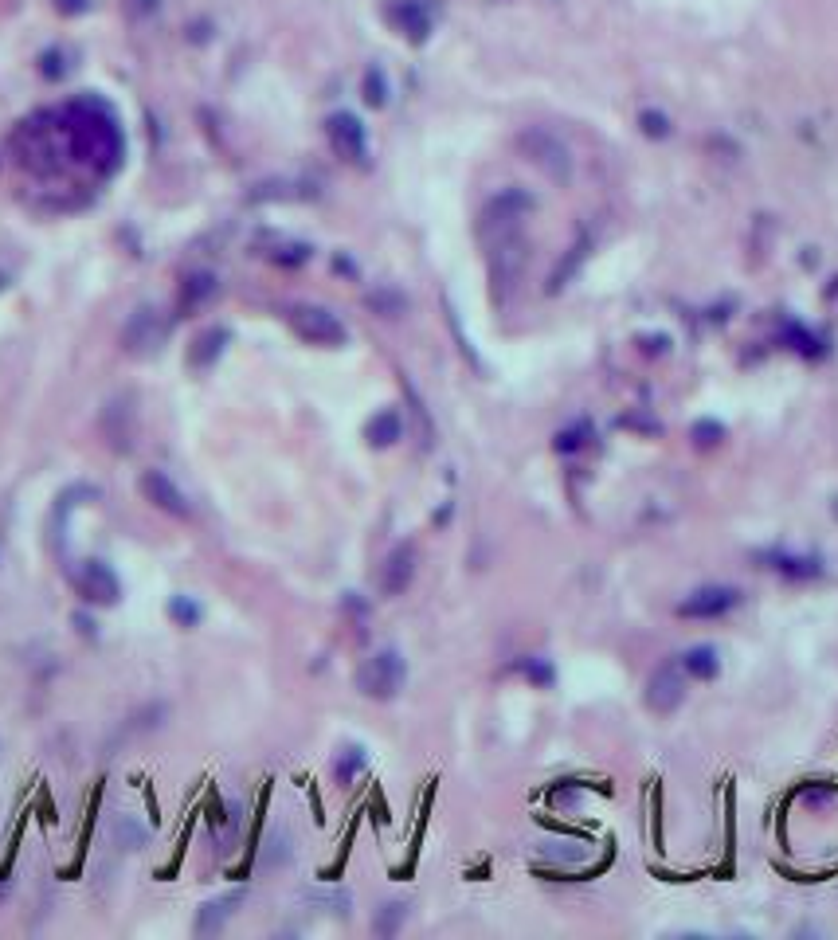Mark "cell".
<instances>
[{
    "label": "cell",
    "instance_id": "cell-1",
    "mask_svg": "<svg viewBox=\"0 0 838 940\" xmlns=\"http://www.w3.org/2000/svg\"><path fill=\"white\" fill-rule=\"evenodd\" d=\"M517 149L553 185H568L572 181V149H568V141L560 138V134L545 130V126H529V130L517 134Z\"/></svg>",
    "mask_w": 838,
    "mask_h": 940
},
{
    "label": "cell",
    "instance_id": "cell-2",
    "mask_svg": "<svg viewBox=\"0 0 838 940\" xmlns=\"http://www.w3.org/2000/svg\"><path fill=\"white\" fill-rule=\"evenodd\" d=\"M482 243H486L490 282H494V290H498V294L506 298L513 286H517V279H521V271H525V259H529V243H525L521 228H513V232L486 235Z\"/></svg>",
    "mask_w": 838,
    "mask_h": 940
},
{
    "label": "cell",
    "instance_id": "cell-3",
    "mask_svg": "<svg viewBox=\"0 0 838 940\" xmlns=\"http://www.w3.org/2000/svg\"><path fill=\"white\" fill-rule=\"evenodd\" d=\"M404 682H408V666L400 651H376L357 670V690L373 702H392L404 690Z\"/></svg>",
    "mask_w": 838,
    "mask_h": 940
},
{
    "label": "cell",
    "instance_id": "cell-4",
    "mask_svg": "<svg viewBox=\"0 0 838 940\" xmlns=\"http://www.w3.org/2000/svg\"><path fill=\"white\" fill-rule=\"evenodd\" d=\"M169 329H173V322H169L161 310L138 306V310L130 314L126 329H122V349H126L130 357H153V353H161V345L169 341Z\"/></svg>",
    "mask_w": 838,
    "mask_h": 940
},
{
    "label": "cell",
    "instance_id": "cell-5",
    "mask_svg": "<svg viewBox=\"0 0 838 940\" xmlns=\"http://www.w3.org/2000/svg\"><path fill=\"white\" fill-rule=\"evenodd\" d=\"M529 212H533V196H529V192H521V188H506V192H498V196L482 208L478 235L486 239V235L513 232V228H521V220H525Z\"/></svg>",
    "mask_w": 838,
    "mask_h": 940
},
{
    "label": "cell",
    "instance_id": "cell-6",
    "mask_svg": "<svg viewBox=\"0 0 838 940\" xmlns=\"http://www.w3.org/2000/svg\"><path fill=\"white\" fill-rule=\"evenodd\" d=\"M286 318H290V329L310 345H345V337H349L345 322L337 314H329L326 306H294Z\"/></svg>",
    "mask_w": 838,
    "mask_h": 940
},
{
    "label": "cell",
    "instance_id": "cell-7",
    "mask_svg": "<svg viewBox=\"0 0 838 940\" xmlns=\"http://www.w3.org/2000/svg\"><path fill=\"white\" fill-rule=\"evenodd\" d=\"M79 596L87 604H102V608H114L122 600V580L114 576V568L106 561H83L75 572H71Z\"/></svg>",
    "mask_w": 838,
    "mask_h": 940
},
{
    "label": "cell",
    "instance_id": "cell-8",
    "mask_svg": "<svg viewBox=\"0 0 838 940\" xmlns=\"http://www.w3.org/2000/svg\"><path fill=\"white\" fill-rule=\"evenodd\" d=\"M138 490H141V498H145L149 506H157L161 514L177 517V521H188V517H192V502H188L185 490H181L165 470H145L138 478Z\"/></svg>",
    "mask_w": 838,
    "mask_h": 940
},
{
    "label": "cell",
    "instance_id": "cell-9",
    "mask_svg": "<svg viewBox=\"0 0 838 940\" xmlns=\"http://www.w3.org/2000/svg\"><path fill=\"white\" fill-rule=\"evenodd\" d=\"M326 134H329L333 153H337V157H345L349 165H365V161H369V138H365V126H361V118H357V114L337 110V114L326 122Z\"/></svg>",
    "mask_w": 838,
    "mask_h": 940
},
{
    "label": "cell",
    "instance_id": "cell-10",
    "mask_svg": "<svg viewBox=\"0 0 838 940\" xmlns=\"http://www.w3.org/2000/svg\"><path fill=\"white\" fill-rule=\"evenodd\" d=\"M737 604H741V592H737V588H729V584H709V588L690 592V596L678 604V615H686V619H717V615H729Z\"/></svg>",
    "mask_w": 838,
    "mask_h": 940
},
{
    "label": "cell",
    "instance_id": "cell-11",
    "mask_svg": "<svg viewBox=\"0 0 838 940\" xmlns=\"http://www.w3.org/2000/svg\"><path fill=\"white\" fill-rule=\"evenodd\" d=\"M643 702L651 705L654 713H674L678 705L686 702V678H682V670H678V666H658L651 678H647Z\"/></svg>",
    "mask_w": 838,
    "mask_h": 940
},
{
    "label": "cell",
    "instance_id": "cell-12",
    "mask_svg": "<svg viewBox=\"0 0 838 940\" xmlns=\"http://www.w3.org/2000/svg\"><path fill=\"white\" fill-rule=\"evenodd\" d=\"M412 580H416V549L412 545H396L388 553V561H384L380 588H384V596H404Z\"/></svg>",
    "mask_w": 838,
    "mask_h": 940
},
{
    "label": "cell",
    "instance_id": "cell-13",
    "mask_svg": "<svg viewBox=\"0 0 838 940\" xmlns=\"http://www.w3.org/2000/svg\"><path fill=\"white\" fill-rule=\"evenodd\" d=\"M224 345H228V329H204L192 345H188V369H196V373H204V369H212L216 361H220V353H224Z\"/></svg>",
    "mask_w": 838,
    "mask_h": 940
},
{
    "label": "cell",
    "instance_id": "cell-14",
    "mask_svg": "<svg viewBox=\"0 0 838 940\" xmlns=\"http://www.w3.org/2000/svg\"><path fill=\"white\" fill-rule=\"evenodd\" d=\"M235 905H243V890L208 901V905L200 909V917H196V937H216V933L228 925V917L235 913Z\"/></svg>",
    "mask_w": 838,
    "mask_h": 940
},
{
    "label": "cell",
    "instance_id": "cell-15",
    "mask_svg": "<svg viewBox=\"0 0 838 940\" xmlns=\"http://www.w3.org/2000/svg\"><path fill=\"white\" fill-rule=\"evenodd\" d=\"M392 20H396V28H400L412 44H423V40L431 36V12H427L419 0H400V4L392 8Z\"/></svg>",
    "mask_w": 838,
    "mask_h": 940
},
{
    "label": "cell",
    "instance_id": "cell-16",
    "mask_svg": "<svg viewBox=\"0 0 838 940\" xmlns=\"http://www.w3.org/2000/svg\"><path fill=\"white\" fill-rule=\"evenodd\" d=\"M764 561H768V568H776L780 576H788V580H815V576H823V561L819 557H799V553L772 549V553H764Z\"/></svg>",
    "mask_w": 838,
    "mask_h": 940
},
{
    "label": "cell",
    "instance_id": "cell-17",
    "mask_svg": "<svg viewBox=\"0 0 838 940\" xmlns=\"http://www.w3.org/2000/svg\"><path fill=\"white\" fill-rule=\"evenodd\" d=\"M216 290H220L216 275H208V271H196V275H188L185 286H181V310H185V314H192V310L208 306V302L216 298Z\"/></svg>",
    "mask_w": 838,
    "mask_h": 940
},
{
    "label": "cell",
    "instance_id": "cell-18",
    "mask_svg": "<svg viewBox=\"0 0 838 940\" xmlns=\"http://www.w3.org/2000/svg\"><path fill=\"white\" fill-rule=\"evenodd\" d=\"M404 435V420H400V412H376L373 420H369V427H365V439L373 443V447H392L396 439Z\"/></svg>",
    "mask_w": 838,
    "mask_h": 940
},
{
    "label": "cell",
    "instance_id": "cell-19",
    "mask_svg": "<svg viewBox=\"0 0 838 940\" xmlns=\"http://www.w3.org/2000/svg\"><path fill=\"white\" fill-rule=\"evenodd\" d=\"M682 670L690 674V678H701V682H709V678H717V670H721V655H717V647H690L686 655H682Z\"/></svg>",
    "mask_w": 838,
    "mask_h": 940
},
{
    "label": "cell",
    "instance_id": "cell-20",
    "mask_svg": "<svg viewBox=\"0 0 838 940\" xmlns=\"http://www.w3.org/2000/svg\"><path fill=\"white\" fill-rule=\"evenodd\" d=\"M114 843L122 850H145L149 846V831L141 827L134 815H118L114 819Z\"/></svg>",
    "mask_w": 838,
    "mask_h": 940
},
{
    "label": "cell",
    "instance_id": "cell-21",
    "mask_svg": "<svg viewBox=\"0 0 838 940\" xmlns=\"http://www.w3.org/2000/svg\"><path fill=\"white\" fill-rule=\"evenodd\" d=\"M369 764V756H365V749L361 745H349V749L337 752V764H333V776H337V784H353V776L361 772Z\"/></svg>",
    "mask_w": 838,
    "mask_h": 940
},
{
    "label": "cell",
    "instance_id": "cell-22",
    "mask_svg": "<svg viewBox=\"0 0 838 940\" xmlns=\"http://www.w3.org/2000/svg\"><path fill=\"white\" fill-rule=\"evenodd\" d=\"M404 917H408V905H404V901H388L373 921L376 937H396V933H400V925H404Z\"/></svg>",
    "mask_w": 838,
    "mask_h": 940
},
{
    "label": "cell",
    "instance_id": "cell-23",
    "mask_svg": "<svg viewBox=\"0 0 838 940\" xmlns=\"http://www.w3.org/2000/svg\"><path fill=\"white\" fill-rule=\"evenodd\" d=\"M584 255H588V239H580V243H576V247H572V255H568V259H564V263H560V267H557V275H553V279H549V290H560V286H564V282L572 279V275H576V267H580V259H584Z\"/></svg>",
    "mask_w": 838,
    "mask_h": 940
},
{
    "label": "cell",
    "instance_id": "cell-24",
    "mask_svg": "<svg viewBox=\"0 0 838 940\" xmlns=\"http://www.w3.org/2000/svg\"><path fill=\"white\" fill-rule=\"evenodd\" d=\"M365 102H369V106H384V102H388V79H384L380 67H369V71H365Z\"/></svg>",
    "mask_w": 838,
    "mask_h": 940
},
{
    "label": "cell",
    "instance_id": "cell-25",
    "mask_svg": "<svg viewBox=\"0 0 838 940\" xmlns=\"http://www.w3.org/2000/svg\"><path fill=\"white\" fill-rule=\"evenodd\" d=\"M290 858V835L286 831H275L267 839V854H263V866H282Z\"/></svg>",
    "mask_w": 838,
    "mask_h": 940
},
{
    "label": "cell",
    "instance_id": "cell-26",
    "mask_svg": "<svg viewBox=\"0 0 838 940\" xmlns=\"http://www.w3.org/2000/svg\"><path fill=\"white\" fill-rule=\"evenodd\" d=\"M169 611H173V619H177L181 627H196V623H200V604L188 600V596H173Z\"/></svg>",
    "mask_w": 838,
    "mask_h": 940
},
{
    "label": "cell",
    "instance_id": "cell-27",
    "mask_svg": "<svg viewBox=\"0 0 838 940\" xmlns=\"http://www.w3.org/2000/svg\"><path fill=\"white\" fill-rule=\"evenodd\" d=\"M639 126H643L647 138H666V134H670V118H666L662 110H643V114H639Z\"/></svg>",
    "mask_w": 838,
    "mask_h": 940
},
{
    "label": "cell",
    "instance_id": "cell-28",
    "mask_svg": "<svg viewBox=\"0 0 838 940\" xmlns=\"http://www.w3.org/2000/svg\"><path fill=\"white\" fill-rule=\"evenodd\" d=\"M521 670H525V678H529V682H537V686H553V678H557V674H553V666H549L545 658H525V662H521Z\"/></svg>",
    "mask_w": 838,
    "mask_h": 940
},
{
    "label": "cell",
    "instance_id": "cell-29",
    "mask_svg": "<svg viewBox=\"0 0 838 940\" xmlns=\"http://www.w3.org/2000/svg\"><path fill=\"white\" fill-rule=\"evenodd\" d=\"M369 306H373V310H380L384 318H396V314L404 310V298H400L396 290H380V294H373V298H369Z\"/></svg>",
    "mask_w": 838,
    "mask_h": 940
},
{
    "label": "cell",
    "instance_id": "cell-30",
    "mask_svg": "<svg viewBox=\"0 0 838 940\" xmlns=\"http://www.w3.org/2000/svg\"><path fill=\"white\" fill-rule=\"evenodd\" d=\"M721 435H725V427H721V423H705V420H701L698 427H694V439H698V447H713V443H721Z\"/></svg>",
    "mask_w": 838,
    "mask_h": 940
},
{
    "label": "cell",
    "instance_id": "cell-31",
    "mask_svg": "<svg viewBox=\"0 0 838 940\" xmlns=\"http://www.w3.org/2000/svg\"><path fill=\"white\" fill-rule=\"evenodd\" d=\"M275 259L286 263V267H298V263H306V259H310V247H306V243H290V247H282Z\"/></svg>",
    "mask_w": 838,
    "mask_h": 940
},
{
    "label": "cell",
    "instance_id": "cell-32",
    "mask_svg": "<svg viewBox=\"0 0 838 940\" xmlns=\"http://www.w3.org/2000/svg\"><path fill=\"white\" fill-rule=\"evenodd\" d=\"M87 0H59V12H87Z\"/></svg>",
    "mask_w": 838,
    "mask_h": 940
}]
</instances>
